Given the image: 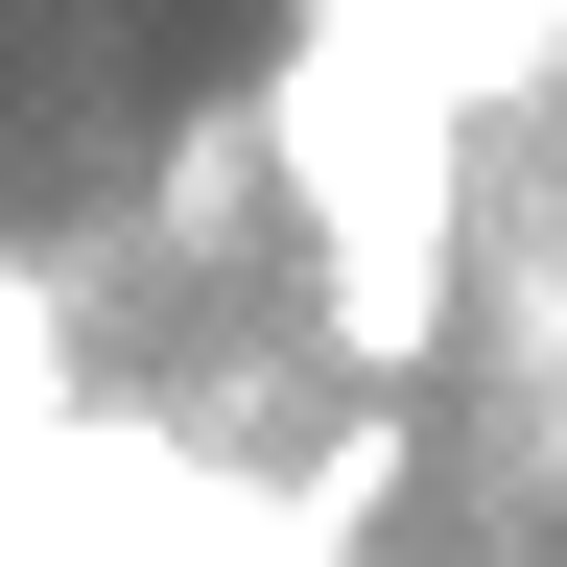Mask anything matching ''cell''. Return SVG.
I'll use <instances>...</instances> for the list:
<instances>
[{
    "label": "cell",
    "instance_id": "cell-1",
    "mask_svg": "<svg viewBox=\"0 0 567 567\" xmlns=\"http://www.w3.org/2000/svg\"><path fill=\"white\" fill-rule=\"evenodd\" d=\"M0 567H567V0H284L0 284Z\"/></svg>",
    "mask_w": 567,
    "mask_h": 567
}]
</instances>
